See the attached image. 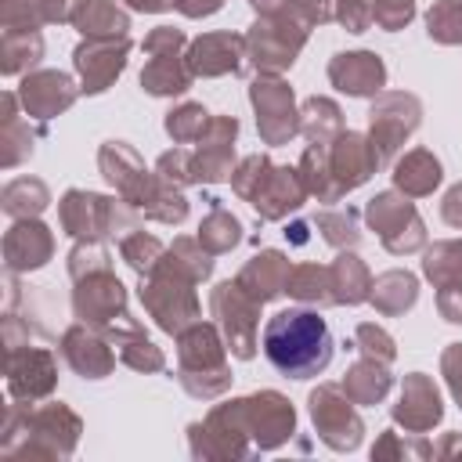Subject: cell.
I'll use <instances>...</instances> for the list:
<instances>
[{
  "mask_svg": "<svg viewBox=\"0 0 462 462\" xmlns=\"http://www.w3.org/2000/svg\"><path fill=\"white\" fill-rule=\"evenodd\" d=\"M332 332L318 310L289 307L267 318L263 325V354L289 379H310L332 361Z\"/></svg>",
  "mask_w": 462,
  "mask_h": 462,
  "instance_id": "obj_1",
  "label": "cell"
},
{
  "mask_svg": "<svg viewBox=\"0 0 462 462\" xmlns=\"http://www.w3.org/2000/svg\"><path fill=\"white\" fill-rule=\"evenodd\" d=\"M231 184L242 199L253 202V209L263 217V220H278L285 217L289 209H300L303 199H307V188L300 180V170H289V166H271L263 155H249L235 173H231Z\"/></svg>",
  "mask_w": 462,
  "mask_h": 462,
  "instance_id": "obj_2",
  "label": "cell"
},
{
  "mask_svg": "<svg viewBox=\"0 0 462 462\" xmlns=\"http://www.w3.org/2000/svg\"><path fill=\"white\" fill-rule=\"evenodd\" d=\"M296 426L292 404L282 393H256V397H242L231 401L224 408H217L209 415V430L217 433H253L256 448H274L282 444Z\"/></svg>",
  "mask_w": 462,
  "mask_h": 462,
  "instance_id": "obj_3",
  "label": "cell"
},
{
  "mask_svg": "<svg viewBox=\"0 0 462 462\" xmlns=\"http://www.w3.org/2000/svg\"><path fill=\"white\" fill-rule=\"evenodd\" d=\"M72 307H76V318L83 325L105 328L108 336H123V332H134L137 328L130 321V314H126V289H123V282L108 267L76 278Z\"/></svg>",
  "mask_w": 462,
  "mask_h": 462,
  "instance_id": "obj_4",
  "label": "cell"
},
{
  "mask_svg": "<svg viewBox=\"0 0 462 462\" xmlns=\"http://www.w3.org/2000/svg\"><path fill=\"white\" fill-rule=\"evenodd\" d=\"M61 227L72 238H105V235H123L134 231L137 213L130 209V202H112L105 195H90V191H65L61 206H58Z\"/></svg>",
  "mask_w": 462,
  "mask_h": 462,
  "instance_id": "obj_5",
  "label": "cell"
},
{
  "mask_svg": "<svg viewBox=\"0 0 462 462\" xmlns=\"http://www.w3.org/2000/svg\"><path fill=\"white\" fill-rule=\"evenodd\" d=\"M141 303L152 310V318L159 321V328L177 332V336L188 325H195V318H199L191 278H184L180 271H173L162 260L155 263V271L148 274V282H141Z\"/></svg>",
  "mask_w": 462,
  "mask_h": 462,
  "instance_id": "obj_6",
  "label": "cell"
},
{
  "mask_svg": "<svg viewBox=\"0 0 462 462\" xmlns=\"http://www.w3.org/2000/svg\"><path fill=\"white\" fill-rule=\"evenodd\" d=\"M180 383L188 386V393L195 397H217L224 386H217L213 379L206 375H220V379H231L227 375V365H224V346H220V336L213 325H191L180 332Z\"/></svg>",
  "mask_w": 462,
  "mask_h": 462,
  "instance_id": "obj_7",
  "label": "cell"
},
{
  "mask_svg": "<svg viewBox=\"0 0 462 462\" xmlns=\"http://www.w3.org/2000/svg\"><path fill=\"white\" fill-rule=\"evenodd\" d=\"M307 40V22H296V14H263L245 36V51L260 72H282L296 61V51Z\"/></svg>",
  "mask_w": 462,
  "mask_h": 462,
  "instance_id": "obj_8",
  "label": "cell"
},
{
  "mask_svg": "<svg viewBox=\"0 0 462 462\" xmlns=\"http://www.w3.org/2000/svg\"><path fill=\"white\" fill-rule=\"evenodd\" d=\"M419 101L411 94H383L368 119H372V134H368V144L375 152V162L386 166L393 159V152L404 144V137L419 126Z\"/></svg>",
  "mask_w": 462,
  "mask_h": 462,
  "instance_id": "obj_9",
  "label": "cell"
},
{
  "mask_svg": "<svg viewBox=\"0 0 462 462\" xmlns=\"http://www.w3.org/2000/svg\"><path fill=\"white\" fill-rule=\"evenodd\" d=\"M365 217L379 231V238H383V245L390 253H411V249H419L426 242V231H422V220H419L415 206L404 202V199H397L393 191L375 195L368 202Z\"/></svg>",
  "mask_w": 462,
  "mask_h": 462,
  "instance_id": "obj_10",
  "label": "cell"
},
{
  "mask_svg": "<svg viewBox=\"0 0 462 462\" xmlns=\"http://www.w3.org/2000/svg\"><path fill=\"white\" fill-rule=\"evenodd\" d=\"M213 314L220 318L235 357H253V350H256V314H260V303L238 282H224L213 292Z\"/></svg>",
  "mask_w": 462,
  "mask_h": 462,
  "instance_id": "obj_11",
  "label": "cell"
},
{
  "mask_svg": "<svg viewBox=\"0 0 462 462\" xmlns=\"http://www.w3.org/2000/svg\"><path fill=\"white\" fill-rule=\"evenodd\" d=\"M253 108H256V123H260V137L267 144H282L300 130L296 108H292V90L274 79V76H260L249 90Z\"/></svg>",
  "mask_w": 462,
  "mask_h": 462,
  "instance_id": "obj_12",
  "label": "cell"
},
{
  "mask_svg": "<svg viewBox=\"0 0 462 462\" xmlns=\"http://www.w3.org/2000/svg\"><path fill=\"white\" fill-rule=\"evenodd\" d=\"M310 419H314L321 440L332 444L336 451H350V448H357L361 430H365L361 419L354 415L350 401L339 397V386H318V390L310 393Z\"/></svg>",
  "mask_w": 462,
  "mask_h": 462,
  "instance_id": "obj_13",
  "label": "cell"
},
{
  "mask_svg": "<svg viewBox=\"0 0 462 462\" xmlns=\"http://www.w3.org/2000/svg\"><path fill=\"white\" fill-rule=\"evenodd\" d=\"M97 162H101L105 180L123 195V202H130V206H144L148 202L155 180H152V173L144 170V162H141V155L134 148H126L123 141H108L101 148Z\"/></svg>",
  "mask_w": 462,
  "mask_h": 462,
  "instance_id": "obj_14",
  "label": "cell"
},
{
  "mask_svg": "<svg viewBox=\"0 0 462 462\" xmlns=\"http://www.w3.org/2000/svg\"><path fill=\"white\" fill-rule=\"evenodd\" d=\"M54 357L40 346H22V343H11L7 346V386L18 401H36V397H47L54 390Z\"/></svg>",
  "mask_w": 462,
  "mask_h": 462,
  "instance_id": "obj_15",
  "label": "cell"
},
{
  "mask_svg": "<svg viewBox=\"0 0 462 462\" xmlns=\"http://www.w3.org/2000/svg\"><path fill=\"white\" fill-rule=\"evenodd\" d=\"M130 54V40L126 36H108V40H87L76 47L72 65L83 76V90L87 94H101L126 65Z\"/></svg>",
  "mask_w": 462,
  "mask_h": 462,
  "instance_id": "obj_16",
  "label": "cell"
},
{
  "mask_svg": "<svg viewBox=\"0 0 462 462\" xmlns=\"http://www.w3.org/2000/svg\"><path fill=\"white\" fill-rule=\"evenodd\" d=\"M54 253V235L36 220H14V227L4 235V263L7 271H36L51 260Z\"/></svg>",
  "mask_w": 462,
  "mask_h": 462,
  "instance_id": "obj_17",
  "label": "cell"
},
{
  "mask_svg": "<svg viewBox=\"0 0 462 462\" xmlns=\"http://www.w3.org/2000/svg\"><path fill=\"white\" fill-rule=\"evenodd\" d=\"M328 170H332V180H336V188L339 191H350V188H357V184H365L368 180V173H375L379 170V162H375V152H372V144H368V137H361V134H339L336 137V144L328 148Z\"/></svg>",
  "mask_w": 462,
  "mask_h": 462,
  "instance_id": "obj_18",
  "label": "cell"
},
{
  "mask_svg": "<svg viewBox=\"0 0 462 462\" xmlns=\"http://www.w3.org/2000/svg\"><path fill=\"white\" fill-rule=\"evenodd\" d=\"M235 134H238V123L231 116L209 119L206 134L199 137V152H195V177L199 180H224L231 173Z\"/></svg>",
  "mask_w": 462,
  "mask_h": 462,
  "instance_id": "obj_19",
  "label": "cell"
},
{
  "mask_svg": "<svg viewBox=\"0 0 462 462\" xmlns=\"http://www.w3.org/2000/svg\"><path fill=\"white\" fill-rule=\"evenodd\" d=\"M18 97L32 119H51L76 101V87L65 72H32L22 79Z\"/></svg>",
  "mask_w": 462,
  "mask_h": 462,
  "instance_id": "obj_20",
  "label": "cell"
},
{
  "mask_svg": "<svg viewBox=\"0 0 462 462\" xmlns=\"http://www.w3.org/2000/svg\"><path fill=\"white\" fill-rule=\"evenodd\" d=\"M245 58V40L235 32H209L191 43L188 51V69L191 76H220V72H238Z\"/></svg>",
  "mask_w": 462,
  "mask_h": 462,
  "instance_id": "obj_21",
  "label": "cell"
},
{
  "mask_svg": "<svg viewBox=\"0 0 462 462\" xmlns=\"http://www.w3.org/2000/svg\"><path fill=\"white\" fill-rule=\"evenodd\" d=\"M328 79L354 97L365 94H379L386 83V65L379 61V54L372 51H354V54H336L328 65Z\"/></svg>",
  "mask_w": 462,
  "mask_h": 462,
  "instance_id": "obj_22",
  "label": "cell"
},
{
  "mask_svg": "<svg viewBox=\"0 0 462 462\" xmlns=\"http://www.w3.org/2000/svg\"><path fill=\"white\" fill-rule=\"evenodd\" d=\"M61 357H65L83 379H101V375H108L112 365H116V354L108 350V343H105L97 332L83 328V325H76V328H69V332L61 336Z\"/></svg>",
  "mask_w": 462,
  "mask_h": 462,
  "instance_id": "obj_23",
  "label": "cell"
},
{
  "mask_svg": "<svg viewBox=\"0 0 462 462\" xmlns=\"http://www.w3.org/2000/svg\"><path fill=\"white\" fill-rule=\"evenodd\" d=\"M440 393H437V386L426 379V375H408L404 379V393H401V404L393 408V419L397 422H404L408 430H415V433H422V430H430L433 422H440Z\"/></svg>",
  "mask_w": 462,
  "mask_h": 462,
  "instance_id": "obj_24",
  "label": "cell"
},
{
  "mask_svg": "<svg viewBox=\"0 0 462 462\" xmlns=\"http://www.w3.org/2000/svg\"><path fill=\"white\" fill-rule=\"evenodd\" d=\"M289 260L278 253V249H267V253H260V256H253L245 267H242V274L235 278L256 303H267V300H274L278 292H285V282H289Z\"/></svg>",
  "mask_w": 462,
  "mask_h": 462,
  "instance_id": "obj_25",
  "label": "cell"
},
{
  "mask_svg": "<svg viewBox=\"0 0 462 462\" xmlns=\"http://www.w3.org/2000/svg\"><path fill=\"white\" fill-rule=\"evenodd\" d=\"M69 22L87 36V40H108V36H126L130 22L112 0H72Z\"/></svg>",
  "mask_w": 462,
  "mask_h": 462,
  "instance_id": "obj_26",
  "label": "cell"
},
{
  "mask_svg": "<svg viewBox=\"0 0 462 462\" xmlns=\"http://www.w3.org/2000/svg\"><path fill=\"white\" fill-rule=\"evenodd\" d=\"M191 83V69L188 61H180V54H152V61L141 72V87L148 94H184Z\"/></svg>",
  "mask_w": 462,
  "mask_h": 462,
  "instance_id": "obj_27",
  "label": "cell"
},
{
  "mask_svg": "<svg viewBox=\"0 0 462 462\" xmlns=\"http://www.w3.org/2000/svg\"><path fill=\"white\" fill-rule=\"evenodd\" d=\"M393 184L408 195H430L440 184V162L430 152H408L397 166H393Z\"/></svg>",
  "mask_w": 462,
  "mask_h": 462,
  "instance_id": "obj_28",
  "label": "cell"
},
{
  "mask_svg": "<svg viewBox=\"0 0 462 462\" xmlns=\"http://www.w3.org/2000/svg\"><path fill=\"white\" fill-rule=\"evenodd\" d=\"M328 274H332V296H336V303H361V300H368L372 292V278H368V271H365V263L354 256V253H343L332 267H328Z\"/></svg>",
  "mask_w": 462,
  "mask_h": 462,
  "instance_id": "obj_29",
  "label": "cell"
},
{
  "mask_svg": "<svg viewBox=\"0 0 462 462\" xmlns=\"http://www.w3.org/2000/svg\"><path fill=\"white\" fill-rule=\"evenodd\" d=\"M386 390H390V375H386L383 361H375V357L357 361V365L346 372V379H343V393H346L354 404H372V401H379Z\"/></svg>",
  "mask_w": 462,
  "mask_h": 462,
  "instance_id": "obj_30",
  "label": "cell"
},
{
  "mask_svg": "<svg viewBox=\"0 0 462 462\" xmlns=\"http://www.w3.org/2000/svg\"><path fill=\"white\" fill-rule=\"evenodd\" d=\"M419 296V285L408 271H386L372 282V303L383 310V314H401L415 303Z\"/></svg>",
  "mask_w": 462,
  "mask_h": 462,
  "instance_id": "obj_31",
  "label": "cell"
},
{
  "mask_svg": "<svg viewBox=\"0 0 462 462\" xmlns=\"http://www.w3.org/2000/svg\"><path fill=\"white\" fill-rule=\"evenodd\" d=\"M300 126H303V134L310 137V144H318V148H328V141L343 134L339 108H336L328 97H310V101L303 105Z\"/></svg>",
  "mask_w": 462,
  "mask_h": 462,
  "instance_id": "obj_32",
  "label": "cell"
},
{
  "mask_svg": "<svg viewBox=\"0 0 462 462\" xmlns=\"http://www.w3.org/2000/svg\"><path fill=\"white\" fill-rule=\"evenodd\" d=\"M285 292L296 296V300H307V303H336L332 296V274L328 267H318V263H300L289 271V282H285Z\"/></svg>",
  "mask_w": 462,
  "mask_h": 462,
  "instance_id": "obj_33",
  "label": "cell"
},
{
  "mask_svg": "<svg viewBox=\"0 0 462 462\" xmlns=\"http://www.w3.org/2000/svg\"><path fill=\"white\" fill-rule=\"evenodd\" d=\"M47 202H51V195H47L43 180H36V177H18L4 188V213L14 217V220L36 217Z\"/></svg>",
  "mask_w": 462,
  "mask_h": 462,
  "instance_id": "obj_34",
  "label": "cell"
},
{
  "mask_svg": "<svg viewBox=\"0 0 462 462\" xmlns=\"http://www.w3.org/2000/svg\"><path fill=\"white\" fill-rule=\"evenodd\" d=\"M0 144H4V166H18L25 155H32V134L29 123L14 116V94H4V126H0Z\"/></svg>",
  "mask_w": 462,
  "mask_h": 462,
  "instance_id": "obj_35",
  "label": "cell"
},
{
  "mask_svg": "<svg viewBox=\"0 0 462 462\" xmlns=\"http://www.w3.org/2000/svg\"><path fill=\"white\" fill-rule=\"evenodd\" d=\"M213 206H209V217L199 224V242L209 249V253H227L231 245H238V238H242V224L224 209V206H217V199H209Z\"/></svg>",
  "mask_w": 462,
  "mask_h": 462,
  "instance_id": "obj_36",
  "label": "cell"
},
{
  "mask_svg": "<svg viewBox=\"0 0 462 462\" xmlns=\"http://www.w3.org/2000/svg\"><path fill=\"white\" fill-rule=\"evenodd\" d=\"M209 256H213V253H209L202 242L177 238V242L170 245V253L162 256V263H170L173 271H180V274L191 278V282H202V278L213 274V260H209Z\"/></svg>",
  "mask_w": 462,
  "mask_h": 462,
  "instance_id": "obj_37",
  "label": "cell"
},
{
  "mask_svg": "<svg viewBox=\"0 0 462 462\" xmlns=\"http://www.w3.org/2000/svg\"><path fill=\"white\" fill-rule=\"evenodd\" d=\"M43 54V40L40 32H4V43H0V69L7 76H18L22 69L36 65V58Z\"/></svg>",
  "mask_w": 462,
  "mask_h": 462,
  "instance_id": "obj_38",
  "label": "cell"
},
{
  "mask_svg": "<svg viewBox=\"0 0 462 462\" xmlns=\"http://www.w3.org/2000/svg\"><path fill=\"white\" fill-rule=\"evenodd\" d=\"M422 271L430 282L437 285H455L462 282V242H437L426 260H422Z\"/></svg>",
  "mask_w": 462,
  "mask_h": 462,
  "instance_id": "obj_39",
  "label": "cell"
},
{
  "mask_svg": "<svg viewBox=\"0 0 462 462\" xmlns=\"http://www.w3.org/2000/svg\"><path fill=\"white\" fill-rule=\"evenodd\" d=\"M141 209H144V217H152V220L180 224V220H184V213H188V202H184V195H180L170 180H159V184L152 188V195H148V202H144Z\"/></svg>",
  "mask_w": 462,
  "mask_h": 462,
  "instance_id": "obj_40",
  "label": "cell"
},
{
  "mask_svg": "<svg viewBox=\"0 0 462 462\" xmlns=\"http://www.w3.org/2000/svg\"><path fill=\"white\" fill-rule=\"evenodd\" d=\"M314 224L321 227L325 242L336 245V249L357 245V238H361V231H357V213H354V209H325V213L314 217Z\"/></svg>",
  "mask_w": 462,
  "mask_h": 462,
  "instance_id": "obj_41",
  "label": "cell"
},
{
  "mask_svg": "<svg viewBox=\"0 0 462 462\" xmlns=\"http://www.w3.org/2000/svg\"><path fill=\"white\" fill-rule=\"evenodd\" d=\"M116 346H119V357H123L130 368H148V372H159V368L166 365V361H162V350H159V346H152V343L144 339V332H141V328L116 336Z\"/></svg>",
  "mask_w": 462,
  "mask_h": 462,
  "instance_id": "obj_42",
  "label": "cell"
},
{
  "mask_svg": "<svg viewBox=\"0 0 462 462\" xmlns=\"http://www.w3.org/2000/svg\"><path fill=\"white\" fill-rule=\"evenodd\" d=\"M430 36L440 43H462V0H440L426 14Z\"/></svg>",
  "mask_w": 462,
  "mask_h": 462,
  "instance_id": "obj_43",
  "label": "cell"
},
{
  "mask_svg": "<svg viewBox=\"0 0 462 462\" xmlns=\"http://www.w3.org/2000/svg\"><path fill=\"white\" fill-rule=\"evenodd\" d=\"M0 18H4V32H36L43 22H51L43 0H4Z\"/></svg>",
  "mask_w": 462,
  "mask_h": 462,
  "instance_id": "obj_44",
  "label": "cell"
},
{
  "mask_svg": "<svg viewBox=\"0 0 462 462\" xmlns=\"http://www.w3.org/2000/svg\"><path fill=\"white\" fill-rule=\"evenodd\" d=\"M206 126H209V112L202 105H180L177 112L166 116V134L173 141H180V144L199 141L206 134Z\"/></svg>",
  "mask_w": 462,
  "mask_h": 462,
  "instance_id": "obj_45",
  "label": "cell"
},
{
  "mask_svg": "<svg viewBox=\"0 0 462 462\" xmlns=\"http://www.w3.org/2000/svg\"><path fill=\"white\" fill-rule=\"evenodd\" d=\"M123 260L144 278V274H152L155 271V263L162 260V245H159V238H152V235H144V231H137V235H126L123 238Z\"/></svg>",
  "mask_w": 462,
  "mask_h": 462,
  "instance_id": "obj_46",
  "label": "cell"
},
{
  "mask_svg": "<svg viewBox=\"0 0 462 462\" xmlns=\"http://www.w3.org/2000/svg\"><path fill=\"white\" fill-rule=\"evenodd\" d=\"M105 267H108V253H105V245H101L97 238H87V242H79V245L69 253V274H72V278H83V274L105 271Z\"/></svg>",
  "mask_w": 462,
  "mask_h": 462,
  "instance_id": "obj_47",
  "label": "cell"
},
{
  "mask_svg": "<svg viewBox=\"0 0 462 462\" xmlns=\"http://www.w3.org/2000/svg\"><path fill=\"white\" fill-rule=\"evenodd\" d=\"M368 4H372V14L383 29H401L415 14V0H368Z\"/></svg>",
  "mask_w": 462,
  "mask_h": 462,
  "instance_id": "obj_48",
  "label": "cell"
},
{
  "mask_svg": "<svg viewBox=\"0 0 462 462\" xmlns=\"http://www.w3.org/2000/svg\"><path fill=\"white\" fill-rule=\"evenodd\" d=\"M336 18L346 25V32H365L375 22L368 0H336Z\"/></svg>",
  "mask_w": 462,
  "mask_h": 462,
  "instance_id": "obj_49",
  "label": "cell"
},
{
  "mask_svg": "<svg viewBox=\"0 0 462 462\" xmlns=\"http://www.w3.org/2000/svg\"><path fill=\"white\" fill-rule=\"evenodd\" d=\"M159 177L162 180H177V184H188V180H199L195 177V159L188 155V152H166L162 159H159Z\"/></svg>",
  "mask_w": 462,
  "mask_h": 462,
  "instance_id": "obj_50",
  "label": "cell"
},
{
  "mask_svg": "<svg viewBox=\"0 0 462 462\" xmlns=\"http://www.w3.org/2000/svg\"><path fill=\"white\" fill-rule=\"evenodd\" d=\"M357 343H361V350L368 354V357H375V361H393V339L383 332V328H375V325H361L357 328Z\"/></svg>",
  "mask_w": 462,
  "mask_h": 462,
  "instance_id": "obj_51",
  "label": "cell"
},
{
  "mask_svg": "<svg viewBox=\"0 0 462 462\" xmlns=\"http://www.w3.org/2000/svg\"><path fill=\"white\" fill-rule=\"evenodd\" d=\"M184 47V36H180V29H170V25H159L155 32H148V40H144V51L148 54H173V51H180Z\"/></svg>",
  "mask_w": 462,
  "mask_h": 462,
  "instance_id": "obj_52",
  "label": "cell"
},
{
  "mask_svg": "<svg viewBox=\"0 0 462 462\" xmlns=\"http://www.w3.org/2000/svg\"><path fill=\"white\" fill-rule=\"evenodd\" d=\"M444 375H448V383H451V393H455L458 404H462V343H451V346L444 350Z\"/></svg>",
  "mask_w": 462,
  "mask_h": 462,
  "instance_id": "obj_53",
  "label": "cell"
},
{
  "mask_svg": "<svg viewBox=\"0 0 462 462\" xmlns=\"http://www.w3.org/2000/svg\"><path fill=\"white\" fill-rule=\"evenodd\" d=\"M437 307L448 321H462V282L455 285H440V296H437Z\"/></svg>",
  "mask_w": 462,
  "mask_h": 462,
  "instance_id": "obj_54",
  "label": "cell"
},
{
  "mask_svg": "<svg viewBox=\"0 0 462 462\" xmlns=\"http://www.w3.org/2000/svg\"><path fill=\"white\" fill-rule=\"evenodd\" d=\"M440 213H444V220H448L451 227H462V184H455V188L448 191Z\"/></svg>",
  "mask_w": 462,
  "mask_h": 462,
  "instance_id": "obj_55",
  "label": "cell"
},
{
  "mask_svg": "<svg viewBox=\"0 0 462 462\" xmlns=\"http://www.w3.org/2000/svg\"><path fill=\"white\" fill-rule=\"evenodd\" d=\"M177 11H184L188 18H202V14H213V11H220V4L224 0H170Z\"/></svg>",
  "mask_w": 462,
  "mask_h": 462,
  "instance_id": "obj_56",
  "label": "cell"
},
{
  "mask_svg": "<svg viewBox=\"0 0 462 462\" xmlns=\"http://www.w3.org/2000/svg\"><path fill=\"white\" fill-rule=\"evenodd\" d=\"M260 14H296V7L289 0H249Z\"/></svg>",
  "mask_w": 462,
  "mask_h": 462,
  "instance_id": "obj_57",
  "label": "cell"
},
{
  "mask_svg": "<svg viewBox=\"0 0 462 462\" xmlns=\"http://www.w3.org/2000/svg\"><path fill=\"white\" fill-rule=\"evenodd\" d=\"M43 11H47V18L51 22H69V0H43Z\"/></svg>",
  "mask_w": 462,
  "mask_h": 462,
  "instance_id": "obj_58",
  "label": "cell"
},
{
  "mask_svg": "<svg viewBox=\"0 0 462 462\" xmlns=\"http://www.w3.org/2000/svg\"><path fill=\"white\" fill-rule=\"evenodd\" d=\"M134 11H166L170 0H126Z\"/></svg>",
  "mask_w": 462,
  "mask_h": 462,
  "instance_id": "obj_59",
  "label": "cell"
}]
</instances>
